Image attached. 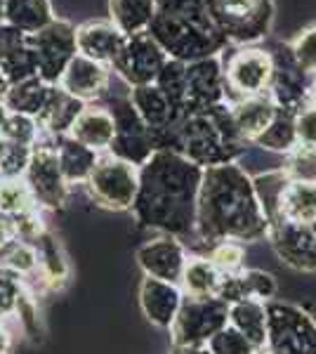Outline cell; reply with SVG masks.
<instances>
[{
  "mask_svg": "<svg viewBox=\"0 0 316 354\" xmlns=\"http://www.w3.org/2000/svg\"><path fill=\"white\" fill-rule=\"evenodd\" d=\"M255 354H272V352H269V350H264V347H262V350H257Z\"/></svg>",
  "mask_w": 316,
  "mask_h": 354,
  "instance_id": "6f0895ef",
  "label": "cell"
},
{
  "mask_svg": "<svg viewBox=\"0 0 316 354\" xmlns=\"http://www.w3.org/2000/svg\"><path fill=\"white\" fill-rule=\"evenodd\" d=\"M203 168L177 151L158 149L140 165V187L132 203L137 222L168 236H189L196 230V201Z\"/></svg>",
  "mask_w": 316,
  "mask_h": 354,
  "instance_id": "6da1fadb",
  "label": "cell"
},
{
  "mask_svg": "<svg viewBox=\"0 0 316 354\" xmlns=\"http://www.w3.org/2000/svg\"><path fill=\"white\" fill-rule=\"evenodd\" d=\"M212 265L217 267V272L222 274H236L243 270V260H245V250L243 243L239 241H220L212 245V253L208 258Z\"/></svg>",
  "mask_w": 316,
  "mask_h": 354,
  "instance_id": "ab89813d",
  "label": "cell"
},
{
  "mask_svg": "<svg viewBox=\"0 0 316 354\" xmlns=\"http://www.w3.org/2000/svg\"><path fill=\"white\" fill-rule=\"evenodd\" d=\"M28 48L36 55L38 78L48 85H57L68 62L78 55L76 48V26L66 19H55L45 28L26 36Z\"/></svg>",
  "mask_w": 316,
  "mask_h": 354,
  "instance_id": "30bf717a",
  "label": "cell"
},
{
  "mask_svg": "<svg viewBox=\"0 0 316 354\" xmlns=\"http://www.w3.org/2000/svg\"><path fill=\"white\" fill-rule=\"evenodd\" d=\"M185 300L180 286L175 283H165L158 279L145 277L140 283V307L145 312L147 322L158 328H170L175 322L180 305Z\"/></svg>",
  "mask_w": 316,
  "mask_h": 354,
  "instance_id": "d6986e66",
  "label": "cell"
},
{
  "mask_svg": "<svg viewBox=\"0 0 316 354\" xmlns=\"http://www.w3.org/2000/svg\"><path fill=\"white\" fill-rule=\"evenodd\" d=\"M156 15L210 21L208 10H205V0H156Z\"/></svg>",
  "mask_w": 316,
  "mask_h": 354,
  "instance_id": "f6af8a7d",
  "label": "cell"
},
{
  "mask_svg": "<svg viewBox=\"0 0 316 354\" xmlns=\"http://www.w3.org/2000/svg\"><path fill=\"white\" fill-rule=\"evenodd\" d=\"M33 248H36V255H38V272L43 274V279L48 283H62L68 274V267L64 258L59 253V245H57L55 236L50 232H40L36 239H33Z\"/></svg>",
  "mask_w": 316,
  "mask_h": 354,
  "instance_id": "e575fe53",
  "label": "cell"
},
{
  "mask_svg": "<svg viewBox=\"0 0 316 354\" xmlns=\"http://www.w3.org/2000/svg\"><path fill=\"white\" fill-rule=\"evenodd\" d=\"M113 133H116L113 116L109 113L106 106L95 104H85V109L78 113V118L73 121L71 130H68V135L73 140H78L80 145L90 147L97 153L109 151V147L113 142Z\"/></svg>",
  "mask_w": 316,
  "mask_h": 354,
  "instance_id": "7402d4cb",
  "label": "cell"
},
{
  "mask_svg": "<svg viewBox=\"0 0 316 354\" xmlns=\"http://www.w3.org/2000/svg\"><path fill=\"white\" fill-rule=\"evenodd\" d=\"M274 295H277V279L272 274L262 270H241L236 274H224L215 298L234 305L245 298L269 302Z\"/></svg>",
  "mask_w": 316,
  "mask_h": 354,
  "instance_id": "44dd1931",
  "label": "cell"
},
{
  "mask_svg": "<svg viewBox=\"0 0 316 354\" xmlns=\"http://www.w3.org/2000/svg\"><path fill=\"white\" fill-rule=\"evenodd\" d=\"M222 274L208 258H192L187 260L185 272L180 279V288L187 298H212L220 288Z\"/></svg>",
  "mask_w": 316,
  "mask_h": 354,
  "instance_id": "1f68e13d",
  "label": "cell"
},
{
  "mask_svg": "<svg viewBox=\"0 0 316 354\" xmlns=\"http://www.w3.org/2000/svg\"><path fill=\"white\" fill-rule=\"evenodd\" d=\"M24 180L40 208L57 210L66 203L68 182L62 175L55 145H48V142L40 140L33 145L31 161H28Z\"/></svg>",
  "mask_w": 316,
  "mask_h": 354,
  "instance_id": "4fadbf2b",
  "label": "cell"
},
{
  "mask_svg": "<svg viewBox=\"0 0 316 354\" xmlns=\"http://www.w3.org/2000/svg\"><path fill=\"white\" fill-rule=\"evenodd\" d=\"M272 354H316V322L302 307L267 302V345Z\"/></svg>",
  "mask_w": 316,
  "mask_h": 354,
  "instance_id": "52a82bcc",
  "label": "cell"
},
{
  "mask_svg": "<svg viewBox=\"0 0 316 354\" xmlns=\"http://www.w3.org/2000/svg\"><path fill=\"white\" fill-rule=\"evenodd\" d=\"M229 106H232L234 125H236L239 135L245 142H255L264 133V128L272 123L274 113H277V104H274L269 93L245 97V100H239Z\"/></svg>",
  "mask_w": 316,
  "mask_h": 354,
  "instance_id": "d4e9b609",
  "label": "cell"
},
{
  "mask_svg": "<svg viewBox=\"0 0 316 354\" xmlns=\"http://www.w3.org/2000/svg\"><path fill=\"white\" fill-rule=\"evenodd\" d=\"M36 210L38 203L24 177L0 180V213L10 215V218H21V215L36 213Z\"/></svg>",
  "mask_w": 316,
  "mask_h": 354,
  "instance_id": "d590c367",
  "label": "cell"
},
{
  "mask_svg": "<svg viewBox=\"0 0 316 354\" xmlns=\"http://www.w3.org/2000/svg\"><path fill=\"white\" fill-rule=\"evenodd\" d=\"M229 324V305L220 298H185L170 326L172 345H208Z\"/></svg>",
  "mask_w": 316,
  "mask_h": 354,
  "instance_id": "8fae6325",
  "label": "cell"
},
{
  "mask_svg": "<svg viewBox=\"0 0 316 354\" xmlns=\"http://www.w3.org/2000/svg\"><path fill=\"white\" fill-rule=\"evenodd\" d=\"M297 147H316V109L307 106L295 116Z\"/></svg>",
  "mask_w": 316,
  "mask_h": 354,
  "instance_id": "7dc6e473",
  "label": "cell"
},
{
  "mask_svg": "<svg viewBox=\"0 0 316 354\" xmlns=\"http://www.w3.org/2000/svg\"><path fill=\"white\" fill-rule=\"evenodd\" d=\"M274 57V76L269 83V97L279 109L300 113L309 106V95H312V76L302 71V66L295 62L288 45H281Z\"/></svg>",
  "mask_w": 316,
  "mask_h": 354,
  "instance_id": "5bb4252c",
  "label": "cell"
},
{
  "mask_svg": "<svg viewBox=\"0 0 316 354\" xmlns=\"http://www.w3.org/2000/svg\"><path fill=\"white\" fill-rule=\"evenodd\" d=\"M205 10L232 48L264 41L277 17L274 0H205Z\"/></svg>",
  "mask_w": 316,
  "mask_h": 354,
  "instance_id": "5b68a950",
  "label": "cell"
},
{
  "mask_svg": "<svg viewBox=\"0 0 316 354\" xmlns=\"http://www.w3.org/2000/svg\"><path fill=\"white\" fill-rule=\"evenodd\" d=\"M156 88L165 95L177 116L185 113V62L168 59L156 78Z\"/></svg>",
  "mask_w": 316,
  "mask_h": 354,
  "instance_id": "8d00e7d4",
  "label": "cell"
},
{
  "mask_svg": "<svg viewBox=\"0 0 316 354\" xmlns=\"http://www.w3.org/2000/svg\"><path fill=\"white\" fill-rule=\"evenodd\" d=\"M201 241L250 243L269 234V222L257 201L252 177L236 163L203 168L196 201V230Z\"/></svg>",
  "mask_w": 316,
  "mask_h": 354,
  "instance_id": "7a4b0ae2",
  "label": "cell"
},
{
  "mask_svg": "<svg viewBox=\"0 0 316 354\" xmlns=\"http://www.w3.org/2000/svg\"><path fill=\"white\" fill-rule=\"evenodd\" d=\"M229 326L245 335L255 350H262L267 345V302L245 298L229 305Z\"/></svg>",
  "mask_w": 316,
  "mask_h": 354,
  "instance_id": "4316f807",
  "label": "cell"
},
{
  "mask_svg": "<svg viewBox=\"0 0 316 354\" xmlns=\"http://www.w3.org/2000/svg\"><path fill=\"white\" fill-rule=\"evenodd\" d=\"M85 187H88L90 198L102 208L130 210L137 196V187H140V168L106 151L104 156H100Z\"/></svg>",
  "mask_w": 316,
  "mask_h": 354,
  "instance_id": "9c48e42d",
  "label": "cell"
},
{
  "mask_svg": "<svg viewBox=\"0 0 316 354\" xmlns=\"http://www.w3.org/2000/svg\"><path fill=\"white\" fill-rule=\"evenodd\" d=\"M106 109L113 116V125H116L109 153L120 158V161L132 163L135 168L145 165L151 158V153L156 151V137L149 130V125L140 118V113L132 106L130 97L113 95L109 100Z\"/></svg>",
  "mask_w": 316,
  "mask_h": 354,
  "instance_id": "ba28073f",
  "label": "cell"
},
{
  "mask_svg": "<svg viewBox=\"0 0 316 354\" xmlns=\"http://www.w3.org/2000/svg\"><path fill=\"white\" fill-rule=\"evenodd\" d=\"M10 345H12V338H10V333L0 326V354H8L10 352Z\"/></svg>",
  "mask_w": 316,
  "mask_h": 354,
  "instance_id": "816d5d0a",
  "label": "cell"
},
{
  "mask_svg": "<svg viewBox=\"0 0 316 354\" xmlns=\"http://www.w3.org/2000/svg\"><path fill=\"white\" fill-rule=\"evenodd\" d=\"M295 116L297 113L279 109L274 113L272 123L264 128V133L257 137L255 145L267 151L277 153H290L297 147V133H295Z\"/></svg>",
  "mask_w": 316,
  "mask_h": 354,
  "instance_id": "d6a6232c",
  "label": "cell"
},
{
  "mask_svg": "<svg viewBox=\"0 0 316 354\" xmlns=\"http://www.w3.org/2000/svg\"><path fill=\"white\" fill-rule=\"evenodd\" d=\"M55 149L57 158H59L62 175L68 185H85L90 173L95 170L97 161H100V153L93 151L90 147L80 145L78 140H73L71 135L55 137Z\"/></svg>",
  "mask_w": 316,
  "mask_h": 354,
  "instance_id": "484cf974",
  "label": "cell"
},
{
  "mask_svg": "<svg viewBox=\"0 0 316 354\" xmlns=\"http://www.w3.org/2000/svg\"><path fill=\"white\" fill-rule=\"evenodd\" d=\"M8 88H10V83L5 81V76H3V73H0V100H3V97H5V93H8Z\"/></svg>",
  "mask_w": 316,
  "mask_h": 354,
  "instance_id": "11a10c76",
  "label": "cell"
},
{
  "mask_svg": "<svg viewBox=\"0 0 316 354\" xmlns=\"http://www.w3.org/2000/svg\"><path fill=\"white\" fill-rule=\"evenodd\" d=\"M21 290H24L21 277H17L15 272L0 267V319L15 314V307H17V300H19Z\"/></svg>",
  "mask_w": 316,
  "mask_h": 354,
  "instance_id": "bcb514c9",
  "label": "cell"
},
{
  "mask_svg": "<svg viewBox=\"0 0 316 354\" xmlns=\"http://www.w3.org/2000/svg\"><path fill=\"white\" fill-rule=\"evenodd\" d=\"M109 81H111V68L106 64H100L95 59H88L83 55H76L68 62L66 71L59 78V88L76 97L80 102H95L106 95Z\"/></svg>",
  "mask_w": 316,
  "mask_h": 354,
  "instance_id": "ac0fdd59",
  "label": "cell"
},
{
  "mask_svg": "<svg viewBox=\"0 0 316 354\" xmlns=\"http://www.w3.org/2000/svg\"><path fill=\"white\" fill-rule=\"evenodd\" d=\"M15 314H17V319H19V326L24 328L28 335H38V307L31 295H26L24 290H21L19 300H17Z\"/></svg>",
  "mask_w": 316,
  "mask_h": 354,
  "instance_id": "c3c4849f",
  "label": "cell"
},
{
  "mask_svg": "<svg viewBox=\"0 0 316 354\" xmlns=\"http://www.w3.org/2000/svg\"><path fill=\"white\" fill-rule=\"evenodd\" d=\"M284 170L290 180L314 182L316 185V147H295L288 153V163H286Z\"/></svg>",
  "mask_w": 316,
  "mask_h": 354,
  "instance_id": "60d3db41",
  "label": "cell"
},
{
  "mask_svg": "<svg viewBox=\"0 0 316 354\" xmlns=\"http://www.w3.org/2000/svg\"><path fill=\"white\" fill-rule=\"evenodd\" d=\"M55 19L50 0H5L3 21L21 33H36Z\"/></svg>",
  "mask_w": 316,
  "mask_h": 354,
  "instance_id": "f546056e",
  "label": "cell"
},
{
  "mask_svg": "<svg viewBox=\"0 0 316 354\" xmlns=\"http://www.w3.org/2000/svg\"><path fill=\"white\" fill-rule=\"evenodd\" d=\"M288 180L290 177L286 175L284 168L252 177V187H255L257 201L262 205L264 218H267L269 227L279 222V201H281V194H284L286 185H288Z\"/></svg>",
  "mask_w": 316,
  "mask_h": 354,
  "instance_id": "836d02e7",
  "label": "cell"
},
{
  "mask_svg": "<svg viewBox=\"0 0 316 354\" xmlns=\"http://www.w3.org/2000/svg\"><path fill=\"white\" fill-rule=\"evenodd\" d=\"M26 41V33H21L19 28L10 26V24H0V59L8 57L12 50H17L19 45H24Z\"/></svg>",
  "mask_w": 316,
  "mask_h": 354,
  "instance_id": "681fc988",
  "label": "cell"
},
{
  "mask_svg": "<svg viewBox=\"0 0 316 354\" xmlns=\"http://www.w3.org/2000/svg\"><path fill=\"white\" fill-rule=\"evenodd\" d=\"M3 10H5V0H0V24H3Z\"/></svg>",
  "mask_w": 316,
  "mask_h": 354,
  "instance_id": "9f6ffc18",
  "label": "cell"
},
{
  "mask_svg": "<svg viewBox=\"0 0 316 354\" xmlns=\"http://www.w3.org/2000/svg\"><path fill=\"white\" fill-rule=\"evenodd\" d=\"M128 97H130L132 106L137 109V113H140V118L149 125V130L154 133V137L172 128L177 118H180L177 111L172 109L170 102L165 100V95L156 88V83L130 88Z\"/></svg>",
  "mask_w": 316,
  "mask_h": 354,
  "instance_id": "603a6c76",
  "label": "cell"
},
{
  "mask_svg": "<svg viewBox=\"0 0 316 354\" xmlns=\"http://www.w3.org/2000/svg\"><path fill=\"white\" fill-rule=\"evenodd\" d=\"M288 48L292 57H295V62L302 66V71L314 76L316 73V24L307 26L304 31L297 33L288 43Z\"/></svg>",
  "mask_w": 316,
  "mask_h": 354,
  "instance_id": "7bdbcfd3",
  "label": "cell"
},
{
  "mask_svg": "<svg viewBox=\"0 0 316 354\" xmlns=\"http://www.w3.org/2000/svg\"><path fill=\"white\" fill-rule=\"evenodd\" d=\"M8 116H10L8 106H5V104H3V100H0V128L5 125V121H8Z\"/></svg>",
  "mask_w": 316,
  "mask_h": 354,
  "instance_id": "f5cc1de1",
  "label": "cell"
},
{
  "mask_svg": "<svg viewBox=\"0 0 316 354\" xmlns=\"http://www.w3.org/2000/svg\"><path fill=\"white\" fill-rule=\"evenodd\" d=\"M147 31L168 55V59L185 62V64L222 55L229 48V43L224 41L212 21L156 15Z\"/></svg>",
  "mask_w": 316,
  "mask_h": 354,
  "instance_id": "277c9868",
  "label": "cell"
},
{
  "mask_svg": "<svg viewBox=\"0 0 316 354\" xmlns=\"http://www.w3.org/2000/svg\"><path fill=\"white\" fill-rule=\"evenodd\" d=\"M172 354H212L208 345H175Z\"/></svg>",
  "mask_w": 316,
  "mask_h": 354,
  "instance_id": "f907efd6",
  "label": "cell"
},
{
  "mask_svg": "<svg viewBox=\"0 0 316 354\" xmlns=\"http://www.w3.org/2000/svg\"><path fill=\"white\" fill-rule=\"evenodd\" d=\"M208 350L212 354H255V345L245 338V335H241L234 326H224L220 333L212 335L208 340Z\"/></svg>",
  "mask_w": 316,
  "mask_h": 354,
  "instance_id": "b9f144b4",
  "label": "cell"
},
{
  "mask_svg": "<svg viewBox=\"0 0 316 354\" xmlns=\"http://www.w3.org/2000/svg\"><path fill=\"white\" fill-rule=\"evenodd\" d=\"M156 17V0H109V21L123 36L145 33Z\"/></svg>",
  "mask_w": 316,
  "mask_h": 354,
  "instance_id": "f1b7e54d",
  "label": "cell"
},
{
  "mask_svg": "<svg viewBox=\"0 0 316 354\" xmlns=\"http://www.w3.org/2000/svg\"><path fill=\"white\" fill-rule=\"evenodd\" d=\"M0 73H3L5 81H8L10 85L38 76L36 55H33V50L28 48L26 41H24V45H19V48L12 50L8 57L0 59Z\"/></svg>",
  "mask_w": 316,
  "mask_h": 354,
  "instance_id": "74e56055",
  "label": "cell"
},
{
  "mask_svg": "<svg viewBox=\"0 0 316 354\" xmlns=\"http://www.w3.org/2000/svg\"><path fill=\"white\" fill-rule=\"evenodd\" d=\"M245 145L248 142L239 135L227 102L205 111L182 113L172 128L156 135V151H177L201 168L236 163Z\"/></svg>",
  "mask_w": 316,
  "mask_h": 354,
  "instance_id": "3957f363",
  "label": "cell"
},
{
  "mask_svg": "<svg viewBox=\"0 0 316 354\" xmlns=\"http://www.w3.org/2000/svg\"><path fill=\"white\" fill-rule=\"evenodd\" d=\"M309 106L316 109V73L312 76V95H309Z\"/></svg>",
  "mask_w": 316,
  "mask_h": 354,
  "instance_id": "db71d44e",
  "label": "cell"
},
{
  "mask_svg": "<svg viewBox=\"0 0 316 354\" xmlns=\"http://www.w3.org/2000/svg\"><path fill=\"white\" fill-rule=\"evenodd\" d=\"M224 76L220 55L185 64V113L224 104Z\"/></svg>",
  "mask_w": 316,
  "mask_h": 354,
  "instance_id": "9a60e30c",
  "label": "cell"
},
{
  "mask_svg": "<svg viewBox=\"0 0 316 354\" xmlns=\"http://www.w3.org/2000/svg\"><path fill=\"white\" fill-rule=\"evenodd\" d=\"M85 109V102L76 100L68 93L59 88V85H53L50 88V95L45 100L43 111L38 113V128L43 133H48L50 137H62L68 135L73 121L78 118V113Z\"/></svg>",
  "mask_w": 316,
  "mask_h": 354,
  "instance_id": "cb8c5ba5",
  "label": "cell"
},
{
  "mask_svg": "<svg viewBox=\"0 0 316 354\" xmlns=\"http://www.w3.org/2000/svg\"><path fill=\"white\" fill-rule=\"evenodd\" d=\"M165 62H168V55L160 50V45L154 41L151 33L145 31L135 33V36H125L109 68L128 88H140V85L156 83Z\"/></svg>",
  "mask_w": 316,
  "mask_h": 354,
  "instance_id": "7c38bea8",
  "label": "cell"
},
{
  "mask_svg": "<svg viewBox=\"0 0 316 354\" xmlns=\"http://www.w3.org/2000/svg\"><path fill=\"white\" fill-rule=\"evenodd\" d=\"M123 41L125 36L109 19H90L76 26L78 55L100 62V64H111Z\"/></svg>",
  "mask_w": 316,
  "mask_h": 354,
  "instance_id": "ffe728a7",
  "label": "cell"
},
{
  "mask_svg": "<svg viewBox=\"0 0 316 354\" xmlns=\"http://www.w3.org/2000/svg\"><path fill=\"white\" fill-rule=\"evenodd\" d=\"M31 151H33V147L12 145V142H8V149H5V156H3V161H0V180H17V177H24L28 161H31Z\"/></svg>",
  "mask_w": 316,
  "mask_h": 354,
  "instance_id": "ee69618b",
  "label": "cell"
},
{
  "mask_svg": "<svg viewBox=\"0 0 316 354\" xmlns=\"http://www.w3.org/2000/svg\"><path fill=\"white\" fill-rule=\"evenodd\" d=\"M220 59L227 104H234L245 97L264 95L269 90L274 76V57L269 50H262L257 45H241V48L229 45Z\"/></svg>",
  "mask_w": 316,
  "mask_h": 354,
  "instance_id": "8992f818",
  "label": "cell"
},
{
  "mask_svg": "<svg viewBox=\"0 0 316 354\" xmlns=\"http://www.w3.org/2000/svg\"><path fill=\"white\" fill-rule=\"evenodd\" d=\"M40 133L43 130L38 128V121L31 116H21V113H10L5 125L0 128V135L5 137L12 145H24V147H33L40 140Z\"/></svg>",
  "mask_w": 316,
  "mask_h": 354,
  "instance_id": "f35d334b",
  "label": "cell"
},
{
  "mask_svg": "<svg viewBox=\"0 0 316 354\" xmlns=\"http://www.w3.org/2000/svg\"><path fill=\"white\" fill-rule=\"evenodd\" d=\"M53 85L43 83L38 76L26 78L21 83H15L8 88V93L3 97V104L8 106L10 113H21V116L38 118V113L43 111L45 100L50 95Z\"/></svg>",
  "mask_w": 316,
  "mask_h": 354,
  "instance_id": "4dcf8cb0",
  "label": "cell"
},
{
  "mask_svg": "<svg viewBox=\"0 0 316 354\" xmlns=\"http://www.w3.org/2000/svg\"><path fill=\"white\" fill-rule=\"evenodd\" d=\"M137 265L142 267L145 277L180 286L182 272H185L187 265L185 245L177 241L175 236L163 234V236L151 239V241L142 243L137 248Z\"/></svg>",
  "mask_w": 316,
  "mask_h": 354,
  "instance_id": "e0dca14e",
  "label": "cell"
},
{
  "mask_svg": "<svg viewBox=\"0 0 316 354\" xmlns=\"http://www.w3.org/2000/svg\"><path fill=\"white\" fill-rule=\"evenodd\" d=\"M316 220V185L288 180L279 201V222L309 225Z\"/></svg>",
  "mask_w": 316,
  "mask_h": 354,
  "instance_id": "83f0119b",
  "label": "cell"
},
{
  "mask_svg": "<svg viewBox=\"0 0 316 354\" xmlns=\"http://www.w3.org/2000/svg\"><path fill=\"white\" fill-rule=\"evenodd\" d=\"M274 253L297 272H316V220L309 225L277 222L269 227Z\"/></svg>",
  "mask_w": 316,
  "mask_h": 354,
  "instance_id": "2e32d148",
  "label": "cell"
}]
</instances>
